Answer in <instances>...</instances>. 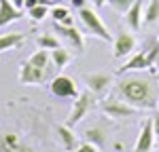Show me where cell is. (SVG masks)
I'll return each instance as SVG.
<instances>
[{
	"label": "cell",
	"mask_w": 159,
	"mask_h": 152,
	"mask_svg": "<svg viewBox=\"0 0 159 152\" xmlns=\"http://www.w3.org/2000/svg\"><path fill=\"white\" fill-rule=\"evenodd\" d=\"M117 95L138 110H155L159 101V85L151 74L127 72L117 82Z\"/></svg>",
	"instance_id": "6da1fadb"
},
{
	"label": "cell",
	"mask_w": 159,
	"mask_h": 152,
	"mask_svg": "<svg viewBox=\"0 0 159 152\" xmlns=\"http://www.w3.org/2000/svg\"><path fill=\"white\" fill-rule=\"evenodd\" d=\"M0 152H45L19 131H0Z\"/></svg>",
	"instance_id": "7a4b0ae2"
},
{
	"label": "cell",
	"mask_w": 159,
	"mask_h": 152,
	"mask_svg": "<svg viewBox=\"0 0 159 152\" xmlns=\"http://www.w3.org/2000/svg\"><path fill=\"white\" fill-rule=\"evenodd\" d=\"M100 110L106 114L108 118H115V120H125V118H132L138 112H142V110L134 108L132 103H127L125 99H117V97L102 99L100 101Z\"/></svg>",
	"instance_id": "3957f363"
},
{
	"label": "cell",
	"mask_w": 159,
	"mask_h": 152,
	"mask_svg": "<svg viewBox=\"0 0 159 152\" xmlns=\"http://www.w3.org/2000/svg\"><path fill=\"white\" fill-rule=\"evenodd\" d=\"M79 19H81V23L85 25V30L91 34V36L100 38V40H104V42H110V32H108V27L102 23L100 15L93 11V9H89V6L81 9V11H79Z\"/></svg>",
	"instance_id": "277c9868"
},
{
	"label": "cell",
	"mask_w": 159,
	"mask_h": 152,
	"mask_svg": "<svg viewBox=\"0 0 159 152\" xmlns=\"http://www.w3.org/2000/svg\"><path fill=\"white\" fill-rule=\"evenodd\" d=\"M93 103H96V99H93V93H91L89 89L83 91V93H79V97H76L74 103H72V110H70L68 118H66V125L68 127L79 125L87 114H89V110L93 108Z\"/></svg>",
	"instance_id": "5b68a950"
},
{
	"label": "cell",
	"mask_w": 159,
	"mask_h": 152,
	"mask_svg": "<svg viewBox=\"0 0 159 152\" xmlns=\"http://www.w3.org/2000/svg\"><path fill=\"white\" fill-rule=\"evenodd\" d=\"M51 93L60 99H76L79 97V87H76V80L70 78L66 74H60L55 78H51Z\"/></svg>",
	"instance_id": "8992f818"
},
{
	"label": "cell",
	"mask_w": 159,
	"mask_h": 152,
	"mask_svg": "<svg viewBox=\"0 0 159 152\" xmlns=\"http://www.w3.org/2000/svg\"><path fill=\"white\" fill-rule=\"evenodd\" d=\"M47 68H36L30 61H24L19 65V82L21 85H28V87H36L40 82L47 80Z\"/></svg>",
	"instance_id": "52a82bcc"
},
{
	"label": "cell",
	"mask_w": 159,
	"mask_h": 152,
	"mask_svg": "<svg viewBox=\"0 0 159 152\" xmlns=\"http://www.w3.org/2000/svg\"><path fill=\"white\" fill-rule=\"evenodd\" d=\"M136 51V36L132 32H119L117 38H115V47H112V55L115 59H123L127 55H132Z\"/></svg>",
	"instance_id": "ba28073f"
},
{
	"label": "cell",
	"mask_w": 159,
	"mask_h": 152,
	"mask_svg": "<svg viewBox=\"0 0 159 152\" xmlns=\"http://www.w3.org/2000/svg\"><path fill=\"white\" fill-rule=\"evenodd\" d=\"M53 32H55L60 38H64L66 42H70V47H74L79 53L83 51V47H85L83 34H81L74 25H61V23H57V21H53Z\"/></svg>",
	"instance_id": "9c48e42d"
},
{
	"label": "cell",
	"mask_w": 159,
	"mask_h": 152,
	"mask_svg": "<svg viewBox=\"0 0 159 152\" xmlns=\"http://www.w3.org/2000/svg\"><path fill=\"white\" fill-rule=\"evenodd\" d=\"M85 82H87V89L93 95H104L110 89V85H112V76L104 74V72H96V74H87Z\"/></svg>",
	"instance_id": "30bf717a"
},
{
	"label": "cell",
	"mask_w": 159,
	"mask_h": 152,
	"mask_svg": "<svg viewBox=\"0 0 159 152\" xmlns=\"http://www.w3.org/2000/svg\"><path fill=\"white\" fill-rule=\"evenodd\" d=\"M153 144H155V131H153V123H151V118H148L147 123L142 125L140 133H138L134 152H151Z\"/></svg>",
	"instance_id": "8fae6325"
},
{
	"label": "cell",
	"mask_w": 159,
	"mask_h": 152,
	"mask_svg": "<svg viewBox=\"0 0 159 152\" xmlns=\"http://www.w3.org/2000/svg\"><path fill=\"white\" fill-rule=\"evenodd\" d=\"M24 17V9H17L11 0H0V27L15 23Z\"/></svg>",
	"instance_id": "7c38bea8"
},
{
	"label": "cell",
	"mask_w": 159,
	"mask_h": 152,
	"mask_svg": "<svg viewBox=\"0 0 159 152\" xmlns=\"http://www.w3.org/2000/svg\"><path fill=\"white\" fill-rule=\"evenodd\" d=\"M125 23H127V27L132 32H138L142 27V0H136L125 11Z\"/></svg>",
	"instance_id": "4fadbf2b"
},
{
	"label": "cell",
	"mask_w": 159,
	"mask_h": 152,
	"mask_svg": "<svg viewBox=\"0 0 159 152\" xmlns=\"http://www.w3.org/2000/svg\"><path fill=\"white\" fill-rule=\"evenodd\" d=\"M55 133H57V139H60L61 148H64L66 152H72V150H74V146H76V135H74L72 127H68V125H60Z\"/></svg>",
	"instance_id": "5bb4252c"
},
{
	"label": "cell",
	"mask_w": 159,
	"mask_h": 152,
	"mask_svg": "<svg viewBox=\"0 0 159 152\" xmlns=\"http://www.w3.org/2000/svg\"><path fill=\"white\" fill-rule=\"evenodd\" d=\"M25 36L21 32H11V34H2L0 36V53H7V51L17 49L19 44H24Z\"/></svg>",
	"instance_id": "9a60e30c"
},
{
	"label": "cell",
	"mask_w": 159,
	"mask_h": 152,
	"mask_svg": "<svg viewBox=\"0 0 159 152\" xmlns=\"http://www.w3.org/2000/svg\"><path fill=\"white\" fill-rule=\"evenodd\" d=\"M51 53V63H53V68H57V72H60L61 68H66L70 59H72V55H70V51L64 49V47H57V49L49 51Z\"/></svg>",
	"instance_id": "2e32d148"
},
{
	"label": "cell",
	"mask_w": 159,
	"mask_h": 152,
	"mask_svg": "<svg viewBox=\"0 0 159 152\" xmlns=\"http://www.w3.org/2000/svg\"><path fill=\"white\" fill-rule=\"evenodd\" d=\"M83 137H85V141L93 144L96 148H102V146L106 144V133H104L102 127H89V129H85Z\"/></svg>",
	"instance_id": "e0dca14e"
},
{
	"label": "cell",
	"mask_w": 159,
	"mask_h": 152,
	"mask_svg": "<svg viewBox=\"0 0 159 152\" xmlns=\"http://www.w3.org/2000/svg\"><path fill=\"white\" fill-rule=\"evenodd\" d=\"M51 17H53V21H57V23H61V25H74V17L70 15L68 9L61 6V4H53V6H51Z\"/></svg>",
	"instance_id": "ac0fdd59"
},
{
	"label": "cell",
	"mask_w": 159,
	"mask_h": 152,
	"mask_svg": "<svg viewBox=\"0 0 159 152\" xmlns=\"http://www.w3.org/2000/svg\"><path fill=\"white\" fill-rule=\"evenodd\" d=\"M159 21V0H148L147 9H144V19L142 25H153Z\"/></svg>",
	"instance_id": "d6986e66"
},
{
	"label": "cell",
	"mask_w": 159,
	"mask_h": 152,
	"mask_svg": "<svg viewBox=\"0 0 159 152\" xmlns=\"http://www.w3.org/2000/svg\"><path fill=\"white\" fill-rule=\"evenodd\" d=\"M28 61L32 63V65H36V68H49V61H51V53L47 49H38Z\"/></svg>",
	"instance_id": "ffe728a7"
},
{
	"label": "cell",
	"mask_w": 159,
	"mask_h": 152,
	"mask_svg": "<svg viewBox=\"0 0 159 152\" xmlns=\"http://www.w3.org/2000/svg\"><path fill=\"white\" fill-rule=\"evenodd\" d=\"M36 44H38V49L53 51V49L60 47V40H57V36H53V34H40V36H36Z\"/></svg>",
	"instance_id": "44dd1931"
},
{
	"label": "cell",
	"mask_w": 159,
	"mask_h": 152,
	"mask_svg": "<svg viewBox=\"0 0 159 152\" xmlns=\"http://www.w3.org/2000/svg\"><path fill=\"white\" fill-rule=\"evenodd\" d=\"M49 9H51V6L38 4V6H32V9H28V15H30L34 21H43L45 17H49Z\"/></svg>",
	"instance_id": "7402d4cb"
},
{
	"label": "cell",
	"mask_w": 159,
	"mask_h": 152,
	"mask_svg": "<svg viewBox=\"0 0 159 152\" xmlns=\"http://www.w3.org/2000/svg\"><path fill=\"white\" fill-rule=\"evenodd\" d=\"M134 2H136V0H108L110 6H112L117 13H123V15H125V11H127Z\"/></svg>",
	"instance_id": "603a6c76"
},
{
	"label": "cell",
	"mask_w": 159,
	"mask_h": 152,
	"mask_svg": "<svg viewBox=\"0 0 159 152\" xmlns=\"http://www.w3.org/2000/svg\"><path fill=\"white\" fill-rule=\"evenodd\" d=\"M38 4H45V6H53L55 2L53 0H24V9H32V6H38Z\"/></svg>",
	"instance_id": "cb8c5ba5"
},
{
	"label": "cell",
	"mask_w": 159,
	"mask_h": 152,
	"mask_svg": "<svg viewBox=\"0 0 159 152\" xmlns=\"http://www.w3.org/2000/svg\"><path fill=\"white\" fill-rule=\"evenodd\" d=\"M81 150L83 152H98V148H96L93 144H89V141H83V144H81Z\"/></svg>",
	"instance_id": "d4e9b609"
},
{
	"label": "cell",
	"mask_w": 159,
	"mask_h": 152,
	"mask_svg": "<svg viewBox=\"0 0 159 152\" xmlns=\"http://www.w3.org/2000/svg\"><path fill=\"white\" fill-rule=\"evenodd\" d=\"M151 123H153V131H155V137H159V114H155V116L151 118Z\"/></svg>",
	"instance_id": "484cf974"
},
{
	"label": "cell",
	"mask_w": 159,
	"mask_h": 152,
	"mask_svg": "<svg viewBox=\"0 0 159 152\" xmlns=\"http://www.w3.org/2000/svg\"><path fill=\"white\" fill-rule=\"evenodd\" d=\"M72 2V6L76 9V11H81V9H85V2L87 0H70Z\"/></svg>",
	"instance_id": "4316f807"
},
{
	"label": "cell",
	"mask_w": 159,
	"mask_h": 152,
	"mask_svg": "<svg viewBox=\"0 0 159 152\" xmlns=\"http://www.w3.org/2000/svg\"><path fill=\"white\" fill-rule=\"evenodd\" d=\"M91 2H93V6H96V9H100V6H104L108 0H91Z\"/></svg>",
	"instance_id": "83f0119b"
},
{
	"label": "cell",
	"mask_w": 159,
	"mask_h": 152,
	"mask_svg": "<svg viewBox=\"0 0 159 152\" xmlns=\"http://www.w3.org/2000/svg\"><path fill=\"white\" fill-rule=\"evenodd\" d=\"M11 2L17 6V9H24V0H11Z\"/></svg>",
	"instance_id": "f1b7e54d"
},
{
	"label": "cell",
	"mask_w": 159,
	"mask_h": 152,
	"mask_svg": "<svg viewBox=\"0 0 159 152\" xmlns=\"http://www.w3.org/2000/svg\"><path fill=\"white\" fill-rule=\"evenodd\" d=\"M157 150H159V141H157Z\"/></svg>",
	"instance_id": "f546056e"
}]
</instances>
